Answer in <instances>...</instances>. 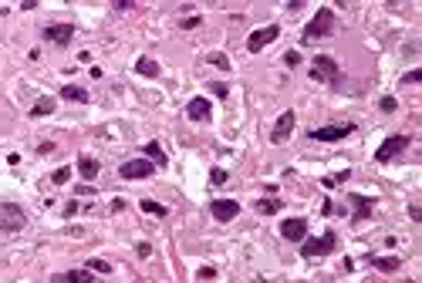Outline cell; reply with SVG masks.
<instances>
[{
  "label": "cell",
  "mask_w": 422,
  "mask_h": 283,
  "mask_svg": "<svg viewBox=\"0 0 422 283\" xmlns=\"http://www.w3.org/2000/svg\"><path fill=\"white\" fill-rule=\"evenodd\" d=\"M331 31H334V10H331V7H321V10L314 14V20L304 27V44H314V40L328 38Z\"/></svg>",
  "instance_id": "1"
},
{
  "label": "cell",
  "mask_w": 422,
  "mask_h": 283,
  "mask_svg": "<svg viewBox=\"0 0 422 283\" xmlns=\"http://www.w3.org/2000/svg\"><path fill=\"white\" fill-rule=\"evenodd\" d=\"M334 246H338V233H334V229H328L325 236H318V240H304V243H301V256H304V260H318V256H328Z\"/></svg>",
  "instance_id": "2"
},
{
  "label": "cell",
  "mask_w": 422,
  "mask_h": 283,
  "mask_svg": "<svg viewBox=\"0 0 422 283\" xmlns=\"http://www.w3.org/2000/svg\"><path fill=\"white\" fill-rule=\"evenodd\" d=\"M338 75H341V68H338V61L328 54H318L314 57V64H311V78L314 81H325V84H334L338 81Z\"/></svg>",
  "instance_id": "3"
},
{
  "label": "cell",
  "mask_w": 422,
  "mask_h": 283,
  "mask_svg": "<svg viewBox=\"0 0 422 283\" xmlns=\"http://www.w3.org/2000/svg\"><path fill=\"white\" fill-rule=\"evenodd\" d=\"M27 226V216L17 202H0V229L3 233H17V229Z\"/></svg>",
  "instance_id": "4"
},
{
  "label": "cell",
  "mask_w": 422,
  "mask_h": 283,
  "mask_svg": "<svg viewBox=\"0 0 422 283\" xmlns=\"http://www.w3.org/2000/svg\"><path fill=\"white\" fill-rule=\"evenodd\" d=\"M402 149H409V135H392V138H385L382 145H378V152H375V162H392L395 155Z\"/></svg>",
  "instance_id": "5"
},
{
  "label": "cell",
  "mask_w": 422,
  "mask_h": 283,
  "mask_svg": "<svg viewBox=\"0 0 422 283\" xmlns=\"http://www.w3.org/2000/svg\"><path fill=\"white\" fill-rule=\"evenodd\" d=\"M152 172H155V165L149 159H129V162L118 165V175H122V179H149Z\"/></svg>",
  "instance_id": "6"
},
{
  "label": "cell",
  "mask_w": 422,
  "mask_h": 283,
  "mask_svg": "<svg viewBox=\"0 0 422 283\" xmlns=\"http://www.w3.org/2000/svg\"><path fill=\"white\" fill-rule=\"evenodd\" d=\"M277 38H281V27H277V24H267V27L253 31V34L247 38V51H250V54H257L260 47H267L270 40H277Z\"/></svg>",
  "instance_id": "7"
},
{
  "label": "cell",
  "mask_w": 422,
  "mask_h": 283,
  "mask_svg": "<svg viewBox=\"0 0 422 283\" xmlns=\"http://www.w3.org/2000/svg\"><path fill=\"white\" fill-rule=\"evenodd\" d=\"M210 212H213V219L230 223V219H236V212H240V202H233V199H213Z\"/></svg>",
  "instance_id": "8"
},
{
  "label": "cell",
  "mask_w": 422,
  "mask_h": 283,
  "mask_svg": "<svg viewBox=\"0 0 422 283\" xmlns=\"http://www.w3.org/2000/svg\"><path fill=\"white\" fill-rule=\"evenodd\" d=\"M355 132V125H328V128H314L311 138L314 142H338V138H348Z\"/></svg>",
  "instance_id": "9"
},
{
  "label": "cell",
  "mask_w": 422,
  "mask_h": 283,
  "mask_svg": "<svg viewBox=\"0 0 422 283\" xmlns=\"http://www.w3.org/2000/svg\"><path fill=\"white\" fill-rule=\"evenodd\" d=\"M281 236H284L287 243H304L307 240V223L304 219H284V223H281Z\"/></svg>",
  "instance_id": "10"
},
{
  "label": "cell",
  "mask_w": 422,
  "mask_h": 283,
  "mask_svg": "<svg viewBox=\"0 0 422 283\" xmlns=\"http://www.w3.org/2000/svg\"><path fill=\"white\" fill-rule=\"evenodd\" d=\"M41 38L51 40V44H68V40L75 38V27H71V24H47V27L41 31Z\"/></svg>",
  "instance_id": "11"
},
{
  "label": "cell",
  "mask_w": 422,
  "mask_h": 283,
  "mask_svg": "<svg viewBox=\"0 0 422 283\" xmlns=\"http://www.w3.org/2000/svg\"><path fill=\"white\" fill-rule=\"evenodd\" d=\"M290 132H294V112H284L277 118V125H274V132H270V142L274 145H281V142H287Z\"/></svg>",
  "instance_id": "12"
},
{
  "label": "cell",
  "mask_w": 422,
  "mask_h": 283,
  "mask_svg": "<svg viewBox=\"0 0 422 283\" xmlns=\"http://www.w3.org/2000/svg\"><path fill=\"white\" fill-rule=\"evenodd\" d=\"M186 115H189L192 121H210V115H213V108H210V101L199 94V98H192L189 105H186Z\"/></svg>",
  "instance_id": "13"
},
{
  "label": "cell",
  "mask_w": 422,
  "mask_h": 283,
  "mask_svg": "<svg viewBox=\"0 0 422 283\" xmlns=\"http://www.w3.org/2000/svg\"><path fill=\"white\" fill-rule=\"evenodd\" d=\"M348 202H351V223H362L365 216L372 212V202L375 199H368V196H348Z\"/></svg>",
  "instance_id": "14"
},
{
  "label": "cell",
  "mask_w": 422,
  "mask_h": 283,
  "mask_svg": "<svg viewBox=\"0 0 422 283\" xmlns=\"http://www.w3.org/2000/svg\"><path fill=\"white\" fill-rule=\"evenodd\" d=\"M51 283H95V277H92V270H68V273L51 277Z\"/></svg>",
  "instance_id": "15"
},
{
  "label": "cell",
  "mask_w": 422,
  "mask_h": 283,
  "mask_svg": "<svg viewBox=\"0 0 422 283\" xmlns=\"http://www.w3.org/2000/svg\"><path fill=\"white\" fill-rule=\"evenodd\" d=\"M368 263L375 270H382V273H395L402 266V256H368Z\"/></svg>",
  "instance_id": "16"
},
{
  "label": "cell",
  "mask_w": 422,
  "mask_h": 283,
  "mask_svg": "<svg viewBox=\"0 0 422 283\" xmlns=\"http://www.w3.org/2000/svg\"><path fill=\"white\" fill-rule=\"evenodd\" d=\"M98 169H101V165H98L92 155H81V159H78V172H81V179H88V182H92V179L98 175Z\"/></svg>",
  "instance_id": "17"
},
{
  "label": "cell",
  "mask_w": 422,
  "mask_h": 283,
  "mask_svg": "<svg viewBox=\"0 0 422 283\" xmlns=\"http://www.w3.org/2000/svg\"><path fill=\"white\" fill-rule=\"evenodd\" d=\"M135 71H139L142 78H159V71H162V68L155 64L152 57H139V61H135Z\"/></svg>",
  "instance_id": "18"
},
{
  "label": "cell",
  "mask_w": 422,
  "mask_h": 283,
  "mask_svg": "<svg viewBox=\"0 0 422 283\" xmlns=\"http://www.w3.org/2000/svg\"><path fill=\"white\" fill-rule=\"evenodd\" d=\"M61 98H64V101H78V105H85V101H88V91H85V88H78V84H64V88H61Z\"/></svg>",
  "instance_id": "19"
},
{
  "label": "cell",
  "mask_w": 422,
  "mask_h": 283,
  "mask_svg": "<svg viewBox=\"0 0 422 283\" xmlns=\"http://www.w3.org/2000/svg\"><path fill=\"white\" fill-rule=\"evenodd\" d=\"M142 152H145L142 159H149L152 165H166V152H162V145H159V142H149Z\"/></svg>",
  "instance_id": "20"
},
{
  "label": "cell",
  "mask_w": 422,
  "mask_h": 283,
  "mask_svg": "<svg viewBox=\"0 0 422 283\" xmlns=\"http://www.w3.org/2000/svg\"><path fill=\"white\" fill-rule=\"evenodd\" d=\"M281 206H284L281 199L267 196V199H260V202H257V212H260V216H274V212H281Z\"/></svg>",
  "instance_id": "21"
},
{
  "label": "cell",
  "mask_w": 422,
  "mask_h": 283,
  "mask_svg": "<svg viewBox=\"0 0 422 283\" xmlns=\"http://www.w3.org/2000/svg\"><path fill=\"white\" fill-rule=\"evenodd\" d=\"M54 105H58L54 98H41L38 105L31 108V115H34V118H44V115H51V112H54Z\"/></svg>",
  "instance_id": "22"
},
{
  "label": "cell",
  "mask_w": 422,
  "mask_h": 283,
  "mask_svg": "<svg viewBox=\"0 0 422 283\" xmlns=\"http://www.w3.org/2000/svg\"><path fill=\"white\" fill-rule=\"evenodd\" d=\"M139 206H142V212H149V216H166L169 212V209L162 206V202H155V199H142Z\"/></svg>",
  "instance_id": "23"
},
{
  "label": "cell",
  "mask_w": 422,
  "mask_h": 283,
  "mask_svg": "<svg viewBox=\"0 0 422 283\" xmlns=\"http://www.w3.org/2000/svg\"><path fill=\"white\" fill-rule=\"evenodd\" d=\"M68 179H71V169H68V165H61V169L51 172V182H54V186H64Z\"/></svg>",
  "instance_id": "24"
},
{
  "label": "cell",
  "mask_w": 422,
  "mask_h": 283,
  "mask_svg": "<svg viewBox=\"0 0 422 283\" xmlns=\"http://www.w3.org/2000/svg\"><path fill=\"white\" fill-rule=\"evenodd\" d=\"M206 61H210L213 68H223V71H227V68H230V57H227V54H220V51H216V54H210V57H206Z\"/></svg>",
  "instance_id": "25"
},
{
  "label": "cell",
  "mask_w": 422,
  "mask_h": 283,
  "mask_svg": "<svg viewBox=\"0 0 422 283\" xmlns=\"http://www.w3.org/2000/svg\"><path fill=\"white\" fill-rule=\"evenodd\" d=\"M88 270H92V273H112V263H105V260H88Z\"/></svg>",
  "instance_id": "26"
},
{
  "label": "cell",
  "mask_w": 422,
  "mask_h": 283,
  "mask_svg": "<svg viewBox=\"0 0 422 283\" xmlns=\"http://www.w3.org/2000/svg\"><path fill=\"white\" fill-rule=\"evenodd\" d=\"M210 182H213V186H223V182H227V169H220V165H216V169L210 172Z\"/></svg>",
  "instance_id": "27"
},
{
  "label": "cell",
  "mask_w": 422,
  "mask_h": 283,
  "mask_svg": "<svg viewBox=\"0 0 422 283\" xmlns=\"http://www.w3.org/2000/svg\"><path fill=\"white\" fill-rule=\"evenodd\" d=\"M179 27H183V31H192V27H199V14H192V17H183V20H179Z\"/></svg>",
  "instance_id": "28"
},
{
  "label": "cell",
  "mask_w": 422,
  "mask_h": 283,
  "mask_svg": "<svg viewBox=\"0 0 422 283\" xmlns=\"http://www.w3.org/2000/svg\"><path fill=\"white\" fill-rule=\"evenodd\" d=\"M210 91L216 94V98H227V94H230V88H227V84H220V81H213V84H210Z\"/></svg>",
  "instance_id": "29"
},
{
  "label": "cell",
  "mask_w": 422,
  "mask_h": 283,
  "mask_svg": "<svg viewBox=\"0 0 422 283\" xmlns=\"http://www.w3.org/2000/svg\"><path fill=\"white\" fill-rule=\"evenodd\" d=\"M284 64H287V68H297V64H301V54H297V51H287V54H284Z\"/></svg>",
  "instance_id": "30"
},
{
  "label": "cell",
  "mask_w": 422,
  "mask_h": 283,
  "mask_svg": "<svg viewBox=\"0 0 422 283\" xmlns=\"http://www.w3.org/2000/svg\"><path fill=\"white\" fill-rule=\"evenodd\" d=\"M402 81H405V84H416V81H422V71L416 68V71H409V75H405Z\"/></svg>",
  "instance_id": "31"
},
{
  "label": "cell",
  "mask_w": 422,
  "mask_h": 283,
  "mask_svg": "<svg viewBox=\"0 0 422 283\" xmlns=\"http://www.w3.org/2000/svg\"><path fill=\"white\" fill-rule=\"evenodd\" d=\"M378 108H382V112H395V98H382Z\"/></svg>",
  "instance_id": "32"
},
{
  "label": "cell",
  "mask_w": 422,
  "mask_h": 283,
  "mask_svg": "<svg viewBox=\"0 0 422 283\" xmlns=\"http://www.w3.org/2000/svg\"><path fill=\"white\" fill-rule=\"evenodd\" d=\"M135 253H139V256H152V246H149V243H139V246H135Z\"/></svg>",
  "instance_id": "33"
},
{
  "label": "cell",
  "mask_w": 422,
  "mask_h": 283,
  "mask_svg": "<svg viewBox=\"0 0 422 283\" xmlns=\"http://www.w3.org/2000/svg\"><path fill=\"white\" fill-rule=\"evenodd\" d=\"M112 7H115V10H132L135 3H132V0H115V3H112Z\"/></svg>",
  "instance_id": "34"
},
{
  "label": "cell",
  "mask_w": 422,
  "mask_h": 283,
  "mask_svg": "<svg viewBox=\"0 0 422 283\" xmlns=\"http://www.w3.org/2000/svg\"><path fill=\"white\" fill-rule=\"evenodd\" d=\"M213 277H216V270H213V266H203V270H199V280H213Z\"/></svg>",
  "instance_id": "35"
},
{
  "label": "cell",
  "mask_w": 422,
  "mask_h": 283,
  "mask_svg": "<svg viewBox=\"0 0 422 283\" xmlns=\"http://www.w3.org/2000/svg\"><path fill=\"white\" fill-rule=\"evenodd\" d=\"M38 152H41V155H51V152H54V142H41Z\"/></svg>",
  "instance_id": "36"
},
{
  "label": "cell",
  "mask_w": 422,
  "mask_h": 283,
  "mask_svg": "<svg viewBox=\"0 0 422 283\" xmlns=\"http://www.w3.org/2000/svg\"><path fill=\"white\" fill-rule=\"evenodd\" d=\"M78 209H81V202H68V206H64V216H75Z\"/></svg>",
  "instance_id": "37"
},
{
  "label": "cell",
  "mask_w": 422,
  "mask_h": 283,
  "mask_svg": "<svg viewBox=\"0 0 422 283\" xmlns=\"http://www.w3.org/2000/svg\"><path fill=\"white\" fill-rule=\"evenodd\" d=\"M409 216H412V219L419 223V219H422V209H419V206H409Z\"/></svg>",
  "instance_id": "38"
},
{
  "label": "cell",
  "mask_w": 422,
  "mask_h": 283,
  "mask_svg": "<svg viewBox=\"0 0 422 283\" xmlns=\"http://www.w3.org/2000/svg\"><path fill=\"white\" fill-rule=\"evenodd\" d=\"M125 209V199H112V212H122Z\"/></svg>",
  "instance_id": "39"
}]
</instances>
